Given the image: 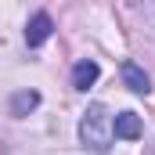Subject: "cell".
<instances>
[{
  "mask_svg": "<svg viewBox=\"0 0 155 155\" xmlns=\"http://www.w3.org/2000/svg\"><path fill=\"white\" fill-rule=\"evenodd\" d=\"M79 141L90 152H108L112 148V116L105 105H90L79 119Z\"/></svg>",
  "mask_w": 155,
  "mask_h": 155,
  "instance_id": "6da1fadb",
  "label": "cell"
},
{
  "mask_svg": "<svg viewBox=\"0 0 155 155\" xmlns=\"http://www.w3.org/2000/svg\"><path fill=\"white\" fill-rule=\"evenodd\" d=\"M54 33V22H51V15L47 11H36L33 18H29V25H25V43L29 47H40L43 40Z\"/></svg>",
  "mask_w": 155,
  "mask_h": 155,
  "instance_id": "7a4b0ae2",
  "label": "cell"
},
{
  "mask_svg": "<svg viewBox=\"0 0 155 155\" xmlns=\"http://www.w3.org/2000/svg\"><path fill=\"white\" fill-rule=\"evenodd\" d=\"M112 137L137 141V137H141V116H137V112H119V116L112 119Z\"/></svg>",
  "mask_w": 155,
  "mask_h": 155,
  "instance_id": "3957f363",
  "label": "cell"
},
{
  "mask_svg": "<svg viewBox=\"0 0 155 155\" xmlns=\"http://www.w3.org/2000/svg\"><path fill=\"white\" fill-rule=\"evenodd\" d=\"M123 83H126L134 94H148V90H152V79H148V72H144L137 61H130V58L123 61Z\"/></svg>",
  "mask_w": 155,
  "mask_h": 155,
  "instance_id": "277c9868",
  "label": "cell"
},
{
  "mask_svg": "<svg viewBox=\"0 0 155 155\" xmlns=\"http://www.w3.org/2000/svg\"><path fill=\"white\" fill-rule=\"evenodd\" d=\"M101 76V69H97V61H90V58H83L76 61V69H72V87L76 90H87V87H94Z\"/></svg>",
  "mask_w": 155,
  "mask_h": 155,
  "instance_id": "5b68a950",
  "label": "cell"
},
{
  "mask_svg": "<svg viewBox=\"0 0 155 155\" xmlns=\"http://www.w3.org/2000/svg\"><path fill=\"white\" fill-rule=\"evenodd\" d=\"M40 105V94L36 90H18V94H11V116H29L33 108Z\"/></svg>",
  "mask_w": 155,
  "mask_h": 155,
  "instance_id": "8992f818",
  "label": "cell"
}]
</instances>
